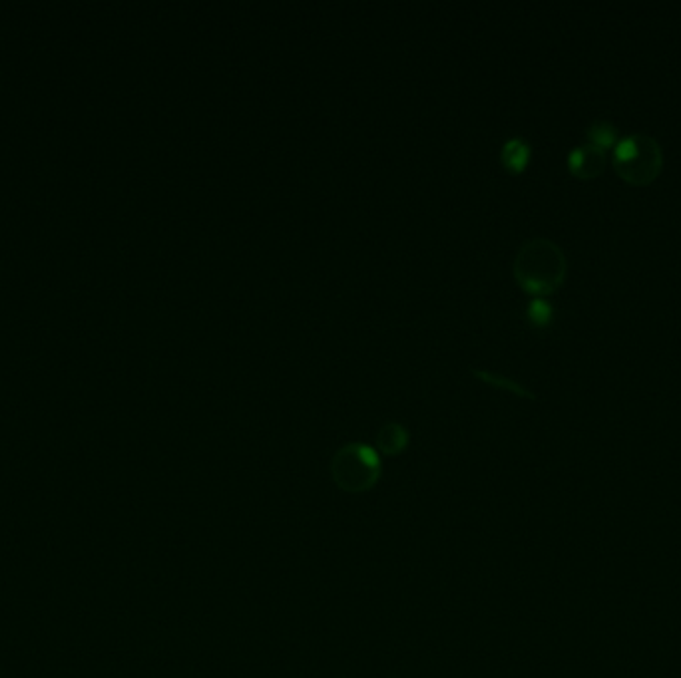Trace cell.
I'll return each mask as SVG.
<instances>
[{
    "label": "cell",
    "mask_w": 681,
    "mask_h": 678,
    "mask_svg": "<svg viewBox=\"0 0 681 678\" xmlns=\"http://www.w3.org/2000/svg\"><path fill=\"white\" fill-rule=\"evenodd\" d=\"M568 271L566 255L560 245L534 237L520 247L514 259V278L526 293L544 297L554 293L564 283Z\"/></svg>",
    "instance_id": "1"
},
{
    "label": "cell",
    "mask_w": 681,
    "mask_h": 678,
    "mask_svg": "<svg viewBox=\"0 0 681 678\" xmlns=\"http://www.w3.org/2000/svg\"><path fill=\"white\" fill-rule=\"evenodd\" d=\"M614 166L632 186H650L664 169V152L650 134H630L614 147Z\"/></svg>",
    "instance_id": "2"
},
{
    "label": "cell",
    "mask_w": 681,
    "mask_h": 678,
    "mask_svg": "<svg viewBox=\"0 0 681 678\" xmlns=\"http://www.w3.org/2000/svg\"><path fill=\"white\" fill-rule=\"evenodd\" d=\"M331 473L339 490L363 493L377 486L381 478V460L377 450L367 444H347L333 456Z\"/></svg>",
    "instance_id": "3"
},
{
    "label": "cell",
    "mask_w": 681,
    "mask_h": 678,
    "mask_svg": "<svg viewBox=\"0 0 681 678\" xmlns=\"http://www.w3.org/2000/svg\"><path fill=\"white\" fill-rule=\"evenodd\" d=\"M605 159H608V156H605L604 149L584 144L574 147L568 154V169L580 179H594L604 171Z\"/></svg>",
    "instance_id": "4"
},
{
    "label": "cell",
    "mask_w": 681,
    "mask_h": 678,
    "mask_svg": "<svg viewBox=\"0 0 681 678\" xmlns=\"http://www.w3.org/2000/svg\"><path fill=\"white\" fill-rule=\"evenodd\" d=\"M530 154L532 149L524 137H510L504 142L503 149H500V159H503V164L508 171L520 174V171L526 169Z\"/></svg>",
    "instance_id": "5"
},
{
    "label": "cell",
    "mask_w": 681,
    "mask_h": 678,
    "mask_svg": "<svg viewBox=\"0 0 681 678\" xmlns=\"http://www.w3.org/2000/svg\"><path fill=\"white\" fill-rule=\"evenodd\" d=\"M409 444V432L407 428L401 426L399 422H389L379 430L377 434V446L387 456H399L401 451Z\"/></svg>",
    "instance_id": "6"
},
{
    "label": "cell",
    "mask_w": 681,
    "mask_h": 678,
    "mask_svg": "<svg viewBox=\"0 0 681 678\" xmlns=\"http://www.w3.org/2000/svg\"><path fill=\"white\" fill-rule=\"evenodd\" d=\"M586 136L592 146L604 149V152L608 147H615V144H618V139H620L618 127H615L610 120H594L586 130Z\"/></svg>",
    "instance_id": "7"
},
{
    "label": "cell",
    "mask_w": 681,
    "mask_h": 678,
    "mask_svg": "<svg viewBox=\"0 0 681 678\" xmlns=\"http://www.w3.org/2000/svg\"><path fill=\"white\" fill-rule=\"evenodd\" d=\"M526 317L532 327L536 329H546L552 319H554V307H552L546 299H532L530 305L526 307Z\"/></svg>",
    "instance_id": "8"
},
{
    "label": "cell",
    "mask_w": 681,
    "mask_h": 678,
    "mask_svg": "<svg viewBox=\"0 0 681 678\" xmlns=\"http://www.w3.org/2000/svg\"><path fill=\"white\" fill-rule=\"evenodd\" d=\"M476 376H478V379H483L484 382H488V384H494V386H498V389H504V390H510V392H514V394H518V396H526V398H534V394H532L528 389H524V386H520L518 382H514V380H510V379H506V376H500V374H493V372H486V370H473Z\"/></svg>",
    "instance_id": "9"
}]
</instances>
